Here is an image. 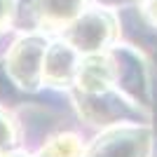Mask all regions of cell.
<instances>
[{"label": "cell", "instance_id": "6da1fadb", "mask_svg": "<svg viewBox=\"0 0 157 157\" xmlns=\"http://www.w3.org/2000/svg\"><path fill=\"white\" fill-rule=\"evenodd\" d=\"M78 7H80V0H45V10L42 12L47 14V19L66 21L78 12Z\"/></svg>", "mask_w": 157, "mask_h": 157}, {"label": "cell", "instance_id": "7a4b0ae2", "mask_svg": "<svg viewBox=\"0 0 157 157\" xmlns=\"http://www.w3.org/2000/svg\"><path fill=\"white\" fill-rule=\"evenodd\" d=\"M7 12H10V0H0V21L7 17Z\"/></svg>", "mask_w": 157, "mask_h": 157}]
</instances>
